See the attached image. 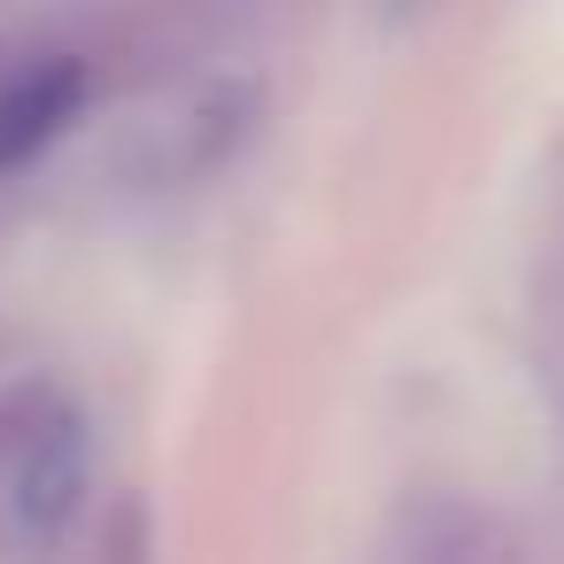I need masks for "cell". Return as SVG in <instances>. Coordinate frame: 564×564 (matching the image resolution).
Wrapping results in <instances>:
<instances>
[{"label": "cell", "instance_id": "cell-1", "mask_svg": "<svg viewBox=\"0 0 564 564\" xmlns=\"http://www.w3.org/2000/svg\"><path fill=\"white\" fill-rule=\"evenodd\" d=\"M78 94H86V70L78 63H40V70H24L9 94H0V171L24 163V155H40L70 124Z\"/></svg>", "mask_w": 564, "mask_h": 564}, {"label": "cell", "instance_id": "cell-2", "mask_svg": "<svg viewBox=\"0 0 564 564\" xmlns=\"http://www.w3.org/2000/svg\"><path fill=\"white\" fill-rule=\"evenodd\" d=\"M70 502H78V441H70V433H47V441L32 448L24 479H17V510H24L32 533H47V525L70 518Z\"/></svg>", "mask_w": 564, "mask_h": 564}, {"label": "cell", "instance_id": "cell-3", "mask_svg": "<svg viewBox=\"0 0 564 564\" xmlns=\"http://www.w3.org/2000/svg\"><path fill=\"white\" fill-rule=\"evenodd\" d=\"M556 333H564V310H556ZM556 379H564V348H556Z\"/></svg>", "mask_w": 564, "mask_h": 564}]
</instances>
